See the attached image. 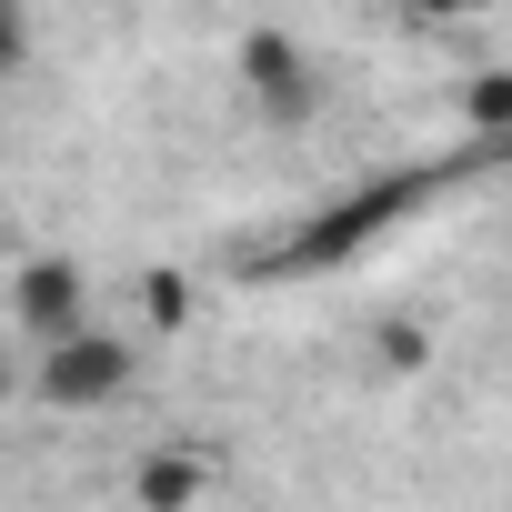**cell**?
Here are the masks:
<instances>
[{
  "label": "cell",
  "instance_id": "obj_1",
  "mask_svg": "<svg viewBox=\"0 0 512 512\" xmlns=\"http://www.w3.org/2000/svg\"><path fill=\"white\" fill-rule=\"evenodd\" d=\"M131 382H141V352H131V332H101V322H81L71 342H41L21 372V392L41 412H111Z\"/></svg>",
  "mask_w": 512,
  "mask_h": 512
},
{
  "label": "cell",
  "instance_id": "obj_2",
  "mask_svg": "<svg viewBox=\"0 0 512 512\" xmlns=\"http://www.w3.org/2000/svg\"><path fill=\"white\" fill-rule=\"evenodd\" d=\"M231 81H241V101H251L262 131H312L322 121V61L292 31H272V21L231 41Z\"/></svg>",
  "mask_w": 512,
  "mask_h": 512
},
{
  "label": "cell",
  "instance_id": "obj_3",
  "mask_svg": "<svg viewBox=\"0 0 512 512\" xmlns=\"http://www.w3.org/2000/svg\"><path fill=\"white\" fill-rule=\"evenodd\" d=\"M412 201H422V171H402V181H362V191H342L322 221H302L282 251H272V272H302V262H352V251L372 241V231H402L412 221Z\"/></svg>",
  "mask_w": 512,
  "mask_h": 512
},
{
  "label": "cell",
  "instance_id": "obj_4",
  "mask_svg": "<svg viewBox=\"0 0 512 512\" xmlns=\"http://www.w3.org/2000/svg\"><path fill=\"white\" fill-rule=\"evenodd\" d=\"M11 322L31 332V352H41V342H71V332L91 322V272L61 262V251H31V262L11 272Z\"/></svg>",
  "mask_w": 512,
  "mask_h": 512
},
{
  "label": "cell",
  "instance_id": "obj_5",
  "mask_svg": "<svg viewBox=\"0 0 512 512\" xmlns=\"http://www.w3.org/2000/svg\"><path fill=\"white\" fill-rule=\"evenodd\" d=\"M221 482V452L211 442H151L131 462V512H201Z\"/></svg>",
  "mask_w": 512,
  "mask_h": 512
},
{
  "label": "cell",
  "instance_id": "obj_6",
  "mask_svg": "<svg viewBox=\"0 0 512 512\" xmlns=\"http://www.w3.org/2000/svg\"><path fill=\"white\" fill-rule=\"evenodd\" d=\"M452 121H462L472 141L512 151V71H502V61H492V71H472V81L452 91Z\"/></svg>",
  "mask_w": 512,
  "mask_h": 512
},
{
  "label": "cell",
  "instance_id": "obj_7",
  "mask_svg": "<svg viewBox=\"0 0 512 512\" xmlns=\"http://www.w3.org/2000/svg\"><path fill=\"white\" fill-rule=\"evenodd\" d=\"M372 372H382V382H422V372H432V332L402 322V312L372 322Z\"/></svg>",
  "mask_w": 512,
  "mask_h": 512
},
{
  "label": "cell",
  "instance_id": "obj_8",
  "mask_svg": "<svg viewBox=\"0 0 512 512\" xmlns=\"http://www.w3.org/2000/svg\"><path fill=\"white\" fill-rule=\"evenodd\" d=\"M141 322H151V332H181V322H191V282H181V272H151V282H141Z\"/></svg>",
  "mask_w": 512,
  "mask_h": 512
},
{
  "label": "cell",
  "instance_id": "obj_9",
  "mask_svg": "<svg viewBox=\"0 0 512 512\" xmlns=\"http://www.w3.org/2000/svg\"><path fill=\"white\" fill-rule=\"evenodd\" d=\"M31 71V0H0V81Z\"/></svg>",
  "mask_w": 512,
  "mask_h": 512
},
{
  "label": "cell",
  "instance_id": "obj_10",
  "mask_svg": "<svg viewBox=\"0 0 512 512\" xmlns=\"http://www.w3.org/2000/svg\"><path fill=\"white\" fill-rule=\"evenodd\" d=\"M392 11L412 21V31H462V21H482L492 0H392Z\"/></svg>",
  "mask_w": 512,
  "mask_h": 512
},
{
  "label": "cell",
  "instance_id": "obj_11",
  "mask_svg": "<svg viewBox=\"0 0 512 512\" xmlns=\"http://www.w3.org/2000/svg\"><path fill=\"white\" fill-rule=\"evenodd\" d=\"M11 392H21V372H0V402H11Z\"/></svg>",
  "mask_w": 512,
  "mask_h": 512
}]
</instances>
